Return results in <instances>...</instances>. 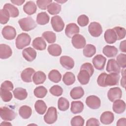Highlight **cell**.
Instances as JSON below:
<instances>
[{"mask_svg":"<svg viewBox=\"0 0 126 126\" xmlns=\"http://www.w3.org/2000/svg\"><path fill=\"white\" fill-rule=\"evenodd\" d=\"M116 62L118 65L123 68L126 67V55L125 54H120L116 59Z\"/></svg>","mask_w":126,"mask_h":126,"instance_id":"bcb514c9","label":"cell"},{"mask_svg":"<svg viewBox=\"0 0 126 126\" xmlns=\"http://www.w3.org/2000/svg\"><path fill=\"white\" fill-rule=\"evenodd\" d=\"M3 8H4L8 11L9 13L10 16L11 17H17L19 14V11L18 9L16 7L9 3H5L3 6Z\"/></svg>","mask_w":126,"mask_h":126,"instance_id":"d6a6232c","label":"cell"},{"mask_svg":"<svg viewBox=\"0 0 126 126\" xmlns=\"http://www.w3.org/2000/svg\"><path fill=\"white\" fill-rule=\"evenodd\" d=\"M125 71L126 70H123L122 71V74L123 75V77L121 79V86L123 87V88H125V74H126V72H125Z\"/></svg>","mask_w":126,"mask_h":126,"instance_id":"11a10c76","label":"cell"},{"mask_svg":"<svg viewBox=\"0 0 126 126\" xmlns=\"http://www.w3.org/2000/svg\"><path fill=\"white\" fill-rule=\"evenodd\" d=\"M34 95L37 98H43L47 94V90L46 88L42 86L37 87L33 91Z\"/></svg>","mask_w":126,"mask_h":126,"instance_id":"ab89813d","label":"cell"},{"mask_svg":"<svg viewBox=\"0 0 126 126\" xmlns=\"http://www.w3.org/2000/svg\"><path fill=\"white\" fill-rule=\"evenodd\" d=\"M34 108L37 113L43 115L47 110V105L43 100H38L34 104Z\"/></svg>","mask_w":126,"mask_h":126,"instance_id":"1f68e13d","label":"cell"},{"mask_svg":"<svg viewBox=\"0 0 126 126\" xmlns=\"http://www.w3.org/2000/svg\"><path fill=\"white\" fill-rule=\"evenodd\" d=\"M61 8V5L55 2H52L48 6L47 11L51 15H56L60 12Z\"/></svg>","mask_w":126,"mask_h":126,"instance_id":"74e56055","label":"cell"},{"mask_svg":"<svg viewBox=\"0 0 126 126\" xmlns=\"http://www.w3.org/2000/svg\"><path fill=\"white\" fill-rule=\"evenodd\" d=\"M52 2V0H38L36 1V4L38 7L42 10L47 9L49 5Z\"/></svg>","mask_w":126,"mask_h":126,"instance_id":"681fc988","label":"cell"},{"mask_svg":"<svg viewBox=\"0 0 126 126\" xmlns=\"http://www.w3.org/2000/svg\"><path fill=\"white\" fill-rule=\"evenodd\" d=\"M79 31V27L75 23H71L66 25L65 29V34L68 37L70 38L75 34L78 33Z\"/></svg>","mask_w":126,"mask_h":126,"instance_id":"4fadbf2b","label":"cell"},{"mask_svg":"<svg viewBox=\"0 0 126 126\" xmlns=\"http://www.w3.org/2000/svg\"><path fill=\"white\" fill-rule=\"evenodd\" d=\"M69 103L67 99L63 97L59 98L58 101V107L60 110L65 111L69 108Z\"/></svg>","mask_w":126,"mask_h":126,"instance_id":"f35d334b","label":"cell"},{"mask_svg":"<svg viewBox=\"0 0 126 126\" xmlns=\"http://www.w3.org/2000/svg\"><path fill=\"white\" fill-rule=\"evenodd\" d=\"M37 10V7L35 3L32 1H27L23 6L24 11L28 15H31L34 14Z\"/></svg>","mask_w":126,"mask_h":126,"instance_id":"cb8c5ba5","label":"cell"},{"mask_svg":"<svg viewBox=\"0 0 126 126\" xmlns=\"http://www.w3.org/2000/svg\"><path fill=\"white\" fill-rule=\"evenodd\" d=\"M18 24L21 29L25 32L33 30L37 26L34 20L30 16L19 20Z\"/></svg>","mask_w":126,"mask_h":126,"instance_id":"7a4b0ae2","label":"cell"},{"mask_svg":"<svg viewBox=\"0 0 126 126\" xmlns=\"http://www.w3.org/2000/svg\"><path fill=\"white\" fill-rule=\"evenodd\" d=\"M100 123L98 120L95 118H92L87 120L86 122L87 126H99Z\"/></svg>","mask_w":126,"mask_h":126,"instance_id":"f5cc1de1","label":"cell"},{"mask_svg":"<svg viewBox=\"0 0 126 126\" xmlns=\"http://www.w3.org/2000/svg\"><path fill=\"white\" fill-rule=\"evenodd\" d=\"M0 97L2 100L4 102L10 101L13 97L12 93L8 90L0 89Z\"/></svg>","mask_w":126,"mask_h":126,"instance_id":"ee69618b","label":"cell"},{"mask_svg":"<svg viewBox=\"0 0 126 126\" xmlns=\"http://www.w3.org/2000/svg\"><path fill=\"white\" fill-rule=\"evenodd\" d=\"M117 35V40H121L125 37L126 31L124 28L121 27H115L113 28Z\"/></svg>","mask_w":126,"mask_h":126,"instance_id":"7bdbcfd3","label":"cell"},{"mask_svg":"<svg viewBox=\"0 0 126 126\" xmlns=\"http://www.w3.org/2000/svg\"><path fill=\"white\" fill-rule=\"evenodd\" d=\"M104 37L105 41L108 44L114 43L117 40V35L113 29L107 30L104 33Z\"/></svg>","mask_w":126,"mask_h":126,"instance_id":"44dd1931","label":"cell"},{"mask_svg":"<svg viewBox=\"0 0 126 126\" xmlns=\"http://www.w3.org/2000/svg\"><path fill=\"white\" fill-rule=\"evenodd\" d=\"M0 116L3 120L11 121L15 119L16 113L9 108L4 106L0 108Z\"/></svg>","mask_w":126,"mask_h":126,"instance_id":"5b68a950","label":"cell"},{"mask_svg":"<svg viewBox=\"0 0 126 126\" xmlns=\"http://www.w3.org/2000/svg\"><path fill=\"white\" fill-rule=\"evenodd\" d=\"M86 105L90 108L97 109L99 108L101 105L100 98L95 95H90L88 96L85 101Z\"/></svg>","mask_w":126,"mask_h":126,"instance_id":"ba28073f","label":"cell"},{"mask_svg":"<svg viewBox=\"0 0 126 126\" xmlns=\"http://www.w3.org/2000/svg\"><path fill=\"white\" fill-rule=\"evenodd\" d=\"M12 51L10 47L5 44L0 45V58L1 59H6L11 56Z\"/></svg>","mask_w":126,"mask_h":126,"instance_id":"ac0fdd59","label":"cell"},{"mask_svg":"<svg viewBox=\"0 0 126 126\" xmlns=\"http://www.w3.org/2000/svg\"><path fill=\"white\" fill-rule=\"evenodd\" d=\"M14 86L12 83L10 81H5L1 84L0 86V89L8 90L9 91H12L13 89Z\"/></svg>","mask_w":126,"mask_h":126,"instance_id":"816d5d0a","label":"cell"},{"mask_svg":"<svg viewBox=\"0 0 126 126\" xmlns=\"http://www.w3.org/2000/svg\"><path fill=\"white\" fill-rule=\"evenodd\" d=\"M84 94V91L81 87L73 88L70 92V95L73 99L81 98Z\"/></svg>","mask_w":126,"mask_h":126,"instance_id":"f546056e","label":"cell"},{"mask_svg":"<svg viewBox=\"0 0 126 126\" xmlns=\"http://www.w3.org/2000/svg\"><path fill=\"white\" fill-rule=\"evenodd\" d=\"M60 63L64 68L67 69H71L74 66V61L73 59L67 56H63L60 59Z\"/></svg>","mask_w":126,"mask_h":126,"instance_id":"2e32d148","label":"cell"},{"mask_svg":"<svg viewBox=\"0 0 126 126\" xmlns=\"http://www.w3.org/2000/svg\"><path fill=\"white\" fill-rule=\"evenodd\" d=\"M63 82L67 86L72 85L75 81V76L71 72H66L63 76Z\"/></svg>","mask_w":126,"mask_h":126,"instance_id":"8d00e7d4","label":"cell"},{"mask_svg":"<svg viewBox=\"0 0 126 126\" xmlns=\"http://www.w3.org/2000/svg\"><path fill=\"white\" fill-rule=\"evenodd\" d=\"M80 69H85L87 70L89 73L91 77L93 75L94 72V67L92 65V64L90 63H83L81 65L80 67Z\"/></svg>","mask_w":126,"mask_h":126,"instance_id":"f907efd6","label":"cell"},{"mask_svg":"<svg viewBox=\"0 0 126 126\" xmlns=\"http://www.w3.org/2000/svg\"><path fill=\"white\" fill-rule=\"evenodd\" d=\"M113 111L117 114H121L126 110V103L125 101L120 99L115 100L112 106Z\"/></svg>","mask_w":126,"mask_h":126,"instance_id":"e0dca14e","label":"cell"},{"mask_svg":"<svg viewBox=\"0 0 126 126\" xmlns=\"http://www.w3.org/2000/svg\"><path fill=\"white\" fill-rule=\"evenodd\" d=\"M50 17L46 12L39 13L36 17V22L40 25H44L48 23Z\"/></svg>","mask_w":126,"mask_h":126,"instance_id":"836d02e7","label":"cell"},{"mask_svg":"<svg viewBox=\"0 0 126 126\" xmlns=\"http://www.w3.org/2000/svg\"><path fill=\"white\" fill-rule=\"evenodd\" d=\"M122 90L119 87L110 88L107 93L108 98L111 102H114L117 99H120L122 97Z\"/></svg>","mask_w":126,"mask_h":126,"instance_id":"7c38bea8","label":"cell"},{"mask_svg":"<svg viewBox=\"0 0 126 126\" xmlns=\"http://www.w3.org/2000/svg\"><path fill=\"white\" fill-rule=\"evenodd\" d=\"M71 42L74 47L76 49L84 48L86 43L85 37L80 34H76L73 35L72 37Z\"/></svg>","mask_w":126,"mask_h":126,"instance_id":"9c48e42d","label":"cell"},{"mask_svg":"<svg viewBox=\"0 0 126 126\" xmlns=\"http://www.w3.org/2000/svg\"><path fill=\"white\" fill-rule=\"evenodd\" d=\"M88 31L92 36L98 37L102 32V29L99 23L93 22L90 23L88 27Z\"/></svg>","mask_w":126,"mask_h":126,"instance_id":"52a82bcc","label":"cell"},{"mask_svg":"<svg viewBox=\"0 0 126 126\" xmlns=\"http://www.w3.org/2000/svg\"><path fill=\"white\" fill-rule=\"evenodd\" d=\"M25 0H11V2L17 5H21L25 2Z\"/></svg>","mask_w":126,"mask_h":126,"instance_id":"6f0895ef","label":"cell"},{"mask_svg":"<svg viewBox=\"0 0 126 126\" xmlns=\"http://www.w3.org/2000/svg\"><path fill=\"white\" fill-rule=\"evenodd\" d=\"M58 115L57 109L54 107H49L44 116V120L46 124H54L57 120Z\"/></svg>","mask_w":126,"mask_h":126,"instance_id":"277c9868","label":"cell"},{"mask_svg":"<svg viewBox=\"0 0 126 126\" xmlns=\"http://www.w3.org/2000/svg\"><path fill=\"white\" fill-rule=\"evenodd\" d=\"M49 92L52 95L56 96H59L62 94L63 90L61 86L59 85H54L50 89Z\"/></svg>","mask_w":126,"mask_h":126,"instance_id":"7dc6e473","label":"cell"},{"mask_svg":"<svg viewBox=\"0 0 126 126\" xmlns=\"http://www.w3.org/2000/svg\"><path fill=\"white\" fill-rule=\"evenodd\" d=\"M15 98L18 100H22L25 99L28 96V93L25 89L22 88H17L13 91Z\"/></svg>","mask_w":126,"mask_h":126,"instance_id":"4316f807","label":"cell"},{"mask_svg":"<svg viewBox=\"0 0 126 126\" xmlns=\"http://www.w3.org/2000/svg\"><path fill=\"white\" fill-rule=\"evenodd\" d=\"M114 120V115L111 111H105L102 113L100 117V122L104 125L111 124Z\"/></svg>","mask_w":126,"mask_h":126,"instance_id":"d6986e66","label":"cell"},{"mask_svg":"<svg viewBox=\"0 0 126 126\" xmlns=\"http://www.w3.org/2000/svg\"><path fill=\"white\" fill-rule=\"evenodd\" d=\"M19 115L24 119H28L32 114V108L27 105L22 106L19 110Z\"/></svg>","mask_w":126,"mask_h":126,"instance_id":"4dcf8cb0","label":"cell"},{"mask_svg":"<svg viewBox=\"0 0 126 126\" xmlns=\"http://www.w3.org/2000/svg\"><path fill=\"white\" fill-rule=\"evenodd\" d=\"M31 41L30 36L27 33L19 34L16 39V46L18 49H22L30 45Z\"/></svg>","mask_w":126,"mask_h":126,"instance_id":"3957f363","label":"cell"},{"mask_svg":"<svg viewBox=\"0 0 126 126\" xmlns=\"http://www.w3.org/2000/svg\"><path fill=\"white\" fill-rule=\"evenodd\" d=\"M55 1L57 2H59V3H64V2H65L66 1V0H64V1H63V0H55Z\"/></svg>","mask_w":126,"mask_h":126,"instance_id":"91938a15","label":"cell"},{"mask_svg":"<svg viewBox=\"0 0 126 126\" xmlns=\"http://www.w3.org/2000/svg\"><path fill=\"white\" fill-rule=\"evenodd\" d=\"M126 120L125 118L120 119L117 123V126H126Z\"/></svg>","mask_w":126,"mask_h":126,"instance_id":"9f6ffc18","label":"cell"},{"mask_svg":"<svg viewBox=\"0 0 126 126\" xmlns=\"http://www.w3.org/2000/svg\"><path fill=\"white\" fill-rule=\"evenodd\" d=\"M1 33L5 39L12 40L16 37V31L14 27L11 26H6L2 29Z\"/></svg>","mask_w":126,"mask_h":126,"instance_id":"8fae6325","label":"cell"},{"mask_svg":"<svg viewBox=\"0 0 126 126\" xmlns=\"http://www.w3.org/2000/svg\"><path fill=\"white\" fill-rule=\"evenodd\" d=\"M23 58L28 62L33 61L36 57V52L35 50L30 47L24 49L22 51Z\"/></svg>","mask_w":126,"mask_h":126,"instance_id":"5bb4252c","label":"cell"},{"mask_svg":"<svg viewBox=\"0 0 126 126\" xmlns=\"http://www.w3.org/2000/svg\"><path fill=\"white\" fill-rule=\"evenodd\" d=\"M103 53L108 58H111L116 56L118 53V49L114 46L106 45L103 49Z\"/></svg>","mask_w":126,"mask_h":126,"instance_id":"484cf974","label":"cell"},{"mask_svg":"<svg viewBox=\"0 0 126 126\" xmlns=\"http://www.w3.org/2000/svg\"><path fill=\"white\" fill-rule=\"evenodd\" d=\"M89 22V19L87 16L84 14L80 15L77 19V23L81 27L86 26Z\"/></svg>","mask_w":126,"mask_h":126,"instance_id":"c3c4849f","label":"cell"},{"mask_svg":"<svg viewBox=\"0 0 126 126\" xmlns=\"http://www.w3.org/2000/svg\"><path fill=\"white\" fill-rule=\"evenodd\" d=\"M84 104L81 101H73L71 102L70 111L73 114H78L83 111Z\"/></svg>","mask_w":126,"mask_h":126,"instance_id":"83f0119b","label":"cell"},{"mask_svg":"<svg viewBox=\"0 0 126 126\" xmlns=\"http://www.w3.org/2000/svg\"><path fill=\"white\" fill-rule=\"evenodd\" d=\"M119 48L120 50L124 53L126 52V40H124L121 42Z\"/></svg>","mask_w":126,"mask_h":126,"instance_id":"db71d44e","label":"cell"},{"mask_svg":"<svg viewBox=\"0 0 126 126\" xmlns=\"http://www.w3.org/2000/svg\"><path fill=\"white\" fill-rule=\"evenodd\" d=\"M33 47L37 50H44L46 48V43L44 39L41 37L35 38L32 42Z\"/></svg>","mask_w":126,"mask_h":126,"instance_id":"7402d4cb","label":"cell"},{"mask_svg":"<svg viewBox=\"0 0 126 126\" xmlns=\"http://www.w3.org/2000/svg\"><path fill=\"white\" fill-rule=\"evenodd\" d=\"M90 75L89 73L85 69H80L79 73L77 75V79L79 82L82 85L87 84L90 79Z\"/></svg>","mask_w":126,"mask_h":126,"instance_id":"603a6c76","label":"cell"},{"mask_svg":"<svg viewBox=\"0 0 126 126\" xmlns=\"http://www.w3.org/2000/svg\"><path fill=\"white\" fill-rule=\"evenodd\" d=\"M106 61V58L100 54L96 55L92 60V63L94 67L99 70L103 69L105 65Z\"/></svg>","mask_w":126,"mask_h":126,"instance_id":"30bf717a","label":"cell"},{"mask_svg":"<svg viewBox=\"0 0 126 126\" xmlns=\"http://www.w3.org/2000/svg\"><path fill=\"white\" fill-rule=\"evenodd\" d=\"M51 24L54 31L56 32H62L64 27V23L62 18L58 15L51 18Z\"/></svg>","mask_w":126,"mask_h":126,"instance_id":"8992f818","label":"cell"},{"mask_svg":"<svg viewBox=\"0 0 126 126\" xmlns=\"http://www.w3.org/2000/svg\"><path fill=\"white\" fill-rule=\"evenodd\" d=\"M84 55L87 58H91L93 57L96 53L95 47L92 44H87L83 51Z\"/></svg>","mask_w":126,"mask_h":126,"instance_id":"d590c367","label":"cell"},{"mask_svg":"<svg viewBox=\"0 0 126 126\" xmlns=\"http://www.w3.org/2000/svg\"><path fill=\"white\" fill-rule=\"evenodd\" d=\"M106 71L108 73H115L119 74L120 72V67L117 64L115 59H109L106 65Z\"/></svg>","mask_w":126,"mask_h":126,"instance_id":"9a60e30c","label":"cell"},{"mask_svg":"<svg viewBox=\"0 0 126 126\" xmlns=\"http://www.w3.org/2000/svg\"><path fill=\"white\" fill-rule=\"evenodd\" d=\"M120 78V75L118 73H111L107 74L103 72L98 76L97 83L99 86L102 87L115 86L119 84Z\"/></svg>","mask_w":126,"mask_h":126,"instance_id":"6da1fadb","label":"cell"},{"mask_svg":"<svg viewBox=\"0 0 126 126\" xmlns=\"http://www.w3.org/2000/svg\"><path fill=\"white\" fill-rule=\"evenodd\" d=\"M48 78L51 81L57 83L61 80L62 75L58 70L53 69L49 73Z\"/></svg>","mask_w":126,"mask_h":126,"instance_id":"e575fe53","label":"cell"},{"mask_svg":"<svg viewBox=\"0 0 126 126\" xmlns=\"http://www.w3.org/2000/svg\"><path fill=\"white\" fill-rule=\"evenodd\" d=\"M10 15L8 11L4 9H1L0 10V22L1 24H6L10 18Z\"/></svg>","mask_w":126,"mask_h":126,"instance_id":"b9f144b4","label":"cell"},{"mask_svg":"<svg viewBox=\"0 0 126 126\" xmlns=\"http://www.w3.org/2000/svg\"><path fill=\"white\" fill-rule=\"evenodd\" d=\"M85 120L81 116L73 117L71 120L72 126H83L84 125Z\"/></svg>","mask_w":126,"mask_h":126,"instance_id":"f6af8a7d","label":"cell"},{"mask_svg":"<svg viewBox=\"0 0 126 126\" xmlns=\"http://www.w3.org/2000/svg\"><path fill=\"white\" fill-rule=\"evenodd\" d=\"M42 37L49 43H53L56 40V34L51 31H46L42 34Z\"/></svg>","mask_w":126,"mask_h":126,"instance_id":"60d3db41","label":"cell"},{"mask_svg":"<svg viewBox=\"0 0 126 126\" xmlns=\"http://www.w3.org/2000/svg\"><path fill=\"white\" fill-rule=\"evenodd\" d=\"M32 79L35 85H39L45 82L46 79V75L43 71H37L34 73Z\"/></svg>","mask_w":126,"mask_h":126,"instance_id":"d4e9b609","label":"cell"},{"mask_svg":"<svg viewBox=\"0 0 126 126\" xmlns=\"http://www.w3.org/2000/svg\"><path fill=\"white\" fill-rule=\"evenodd\" d=\"M34 70L31 67H28L25 69L21 74L22 80L27 83H30L32 81V77L34 73Z\"/></svg>","mask_w":126,"mask_h":126,"instance_id":"ffe728a7","label":"cell"},{"mask_svg":"<svg viewBox=\"0 0 126 126\" xmlns=\"http://www.w3.org/2000/svg\"><path fill=\"white\" fill-rule=\"evenodd\" d=\"M47 49L49 53L51 55L55 57H58L60 56L62 52L61 46L57 44H52L49 45Z\"/></svg>","mask_w":126,"mask_h":126,"instance_id":"f1b7e54d","label":"cell"},{"mask_svg":"<svg viewBox=\"0 0 126 126\" xmlns=\"http://www.w3.org/2000/svg\"><path fill=\"white\" fill-rule=\"evenodd\" d=\"M0 125H3V126H8V125H10V126H11L12 124L10 123H8L7 122H2L1 124H0Z\"/></svg>","mask_w":126,"mask_h":126,"instance_id":"680465c9","label":"cell"}]
</instances>
